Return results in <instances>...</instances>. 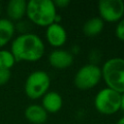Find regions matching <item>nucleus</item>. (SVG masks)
I'll return each instance as SVG.
<instances>
[{"label":"nucleus","mask_w":124,"mask_h":124,"mask_svg":"<svg viewBox=\"0 0 124 124\" xmlns=\"http://www.w3.org/2000/svg\"><path fill=\"white\" fill-rule=\"evenodd\" d=\"M101 70L106 86L120 94L124 93V58L111 57L104 62Z\"/></svg>","instance_id":"obj_3"},{"label":"nucleus","mask_w":124,"mask_h":124,"mask_svg":"<svg viewBox=\"0 0 124 124\" xmlns=\"http://www.w3.org/2000/svg\"><path fill=\"white\" fill-rule=\"evenodd\" d=\"M93 103L98 112L105 115H111L120 110L121 94L106 86L97 92Z\"/></svg>","instance_id":"obj_5"},{"label":"nucleus","mask_w":124,"mask_h":124,"mask_svg":"<svg viewBox=\"0 0 124 124\" xmlns=\"http://www.w3.org/2000/svg\"><path fill=\"white\" fill-rule=\"evenodd\" d=\"M11 52L16 62H36L45 54V43L40 36L35 33L20 34L11 42Z\"/></svg>","instance_id":"obj_1"},{"label":"nucleus","mask_w":124,"mask_h":124,"mask_svg":"<svg viewBox=\"0 0 124 124\" xmlns=\"http://www.w3.org/2000/svg\"><path fill=\"white\" fill-rule=\"evenodd\" d=\"M50 77L43 70H36L31 72L24 82V93L32 100L42 99V97L49 91Z\"/></svg>","instance_id":"obj_4"},{"label":"nucleus","mask_w":124,"mask_h":124,"mask_svg":"<svg viewBox=\"0 0 124 124\" xmlns=\"http://www.w3.org/2000/svg\"><path fill=\"white\" fill-rule=\"evenodd\" d=\"M31 22L27 19H21L19 21L15 22V28H16V32H18L19 35L20 34H26V33H30L31 31Z\"/></svg>","instance_id":"obj_16"},{"label":"nucleus","mask_w":124,"mask_h":124,"mask_svg":"<svg viewBox=\"0 0 124 124\" xmlns=\"http://www.w3.org/2000/svg\"><path fill=\"white\" fill-rule=\"evenodd\" d=\"M105 27V22L99 16L88 18L82 25V33L86 37H95L102 33Z\"/></svg>","instance_id":"obj_14"},{"label":"nucleus","mask_w":124,"mask_h":124,"mask_svg":"<svg viewBox=\"0 0 124 124\" xmlns=\"http://www.w3.org/2000/svg\"><path fill=\"white\" fill-rule=\"evenodd\" d=\"M115 124H124V115L122 116V117H120L117 121H116V123Z\"/></svg>","instance_id":"obj_22"},{"label":"nucleus","mask_w":124,"mask_h":124,"mask_svg":"<svg viewBox=\"0 0 124 124\" xmlns=\"http://www.w3.org/2000/svg\"><path fill=\"white\" fill-rule=\"evenodd\" d=\"M15 22L7 17L0 18V49L11 43L15 38Z\"/></svg>","instance_id":"obj_13"},{"label":"nucleus","mask_w":124,"mask_h":124,"mask_svg":"<svg viewBox=\"0 0 124 124\" xmlns=\"http://www.w3.org/2000/svg\"><path fill=\"white\" fill-rule=\"evenodd\" d=\"M41 106L47 113H55L62 108L63 99L58 92L49 90L42 97Z\"/></svg>","instance_id":"obj_11"},{"label":"nucleus","mask_w":124,"mask_h":124,"mask_svg":"<svg viewBox=\"0 0 124 124\" xmlns=\"http://www.w3.org/2000/svg\"><path fill=\"white\" fill-rule=\"evenodd\" d=\"M16 60L10 49H0V69L10 70L16 65Z\"/></svg>","instance_id":"obj_15"},{"label":"nucleus","mask_w":124,"mask_h":124,"mask_svg":"<svg viewBox=\"0 0 124 124\" xmlns=\"http://www.w3.org/2000/svg\"><path fill=\"white\" fill-rule=\"evenodd\" d=\"M88 58H89V60H90L89 63L98 65L97 63H98V62L100 61V59H101V52H100L99 50H97V49H93V50L90 51V53H89V55H88Z\"/></svg>","instance_id":"obj_19"},{"label":"nucleus","mask_w":124,"mask_h":124,"mask_svg":"<svg viewBox=\"0 0 124 124\" xmlns=\"http://www.w3.org/2000/svg\"><path fill=\"white\" fill-rule=\"evenodd\" d=\"M26 120L32 124H44L47 119V112L39 104H31L24 109Z\"/></svg>","instance_id":"obj_12"},{"label":"nucleus","mask_w":124,"mask_h":124,"mask_svg":"<svg viewBox=\"0 0 124 124\" xmlns=\"http://www.w3.org/2000/svg\"><path fill=\"white\" fill-rule=\"evenodd\" d=\"M102 79V70L99 65L87 63L81 66L74 77V84L80 90L94 88Z\"/></svg>","instance_id":"obj_6"},{"label":"nucleus","mask_w":124,"mask_h":124,"mask_svg":"<svg viewBox=\"0 0 124 124\" xmlns=\"http://www.w3.org/2000/svg\"><path fill=\"white\" fill-rule=\"evenodd\" d=\"M12 73L10 70H3L0 69V86L5 85L11 78Z\"/></svg>","instance_id":"obj_18"},{"label":"nucleus","mask_w":124,"mask_h":124,"mask_svg":"<svg viewBox=\"0 0 124 124\" xmlns=\"http://www.w3.org/2000/svg\"><path fill=\"white\" fill-rule=\"evenodd\" d=\"M68 39L66 29L60 23H52L46 29V40L47 44L55 48L63 46Z\"/></svg>","instance_id":"obj_8"},{"label":"nucleus","mask_w":124,"mask_h":124,"mask_svg":"<svg viewBox=\"0 0 124 124\" xmlns=\"http://www.w3.org/2000/svg\"><path fill=\"white\" fill-rule=\"evenodd\" d=\"M114 33H115V37L119 41L124 42V16L116 23Z\"/></svg>","instance_id":"obj_17"},{"label":"nucleus","mask_w":124,"mask_h":124,"mask_svg":"<svg viewBox=\"0 0 124 124\" xmlns=\"http://www.w3.org/2000/svg\"><path fill=\"white\" fill-rule=\"evenodd\" d=\"M49 65L57 70L69 68L74 62V55L70 50L63 48H55L49 52L47 57Z\"/></svg>","instance_id":"obj_9"},{"label":"nucleus","mask_w":124,"mask_h":124,"mask_svg":"<svg viewBox=\"0 0 124 124\" xmlns=\"http://www.w3.org/2000/svg\"><path fill=\"white\" fill-rule=\"evenodd\" d=\"M27 2L25 0H10L6 6L7 18L13 22L19 21L26 16Z\"/></svg>","instance_id":"obj_10"},{"label":"nucleus","mask_w":124,"mask_h":124,"mask_svg":"<svg viewBox=\"0 0 124 124\" xmlns=\"http://www.w3.org/2000/svg\"><path fill=\"white\" fill-rule=\"evenodd\" d=\"M0 13H1V5H0Z\"/></svg>","instance_id":"obj_23"},{"label":"nucleus","mask_w":124,"mask_h":124,"mask_svg":"<svg viewBox=\"0 0 124 124\" xmlns=\"http://www.w3.org/2000/svg\"><path fill=\"white\" fill-rule=\"evenodd\" d=\"M120 109L124 112V93L121 94V103H120Z\"/></svg>","instance_id":"obj_21"},{"label":"nucleus","mask_w":124,"mask_h":124,"mask_svg":"<svg viewBox=\"0 0 124 124\" xmlns=\"http://www.w3.org/2000/svg\"><path fill=\"white\" fill-rule=\"evenodd\" d=\"M57 9L51 0H30L27 2L26 16L34 25L47 27L54 23Z\"/></svg>","instance_id":"obj_2"},{"label":"nucleus","mask_w":124,"mask_h":124,"mask_svg":"<svg viewBox=\"0 0 124 124\" xmlns=\"http://www.w3.org/2000/svg\"><path fill=\"white\" fill-rule=\"evenodd\" d=\"M56 9H65L70 5V0H55L53 1Z\"/></svg>","instance_id":"obj_20"},{"label":"nucleus","mask_w":124,"mask_h":124,"mask_svg":"<svg viewBox=\"0 0 124 124\" xmlns=\"http://www.w3.org/2000/svg\"><path fill=\"white\" fill-rule=\"evenodd\" d=\"M98 13L104 22L117 23L124 16V2L122 0H100Z\"/></svg>","instance_id":"obj_7"}]
</instances>
